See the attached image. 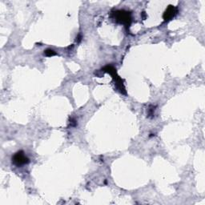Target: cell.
I'll return each mask as SVG.
<instances>
[{
	"mask_svg": "<svg viewBox=\"0 0 205 205\" xmlns=\"http://www.w3.org/2000/svg\"><path fill=\"white\" fill-rule=\"evenodd\" d=\"M178 13V9L176 6L169 5L165 10L164 13L163 14V18L164 21H170L175 17Z\"/></svg>",
	"mask_w": 205,
	"mask_h": 205,
	"instance_id": "277c9868",
	"label": "cell"
},
{
	"mask_svg": "<svg viewBox=\"0 0 205 205\" xmlns=\"http://www.w3.org/2000/svg\"><path fill=\"white\" fill-rule=\"evenodd\" d=\"M141 14H142V16H143V20H144L146 18H147V14H146V13H145V12H144V11L142 12Z\"/></svg>",
	"mask_w": 205,
	"mask_h": 205,
	"instance_id": "ba28073f",
	"label": "cell"
},
{
	"mask_svg": "<svg viewBox=\"0 0 205 205\" xmlns=\"http://www.w3.org/2000/svg\"><path fill=\"white\" fill-rule=\"evenodd\" d=\"M12 162H13L15 165L22 166L29 163L30 160L27 157L23 151H18V152H16V153L12 156Z\"/></svg>",
	"mask_w": 205,
	"mask_h": 205,
	"instance_id": "3957f363",
	"label": "cell"
},
{
	"mask_svg": "<svg viewBox=\"0 0 205 205\" xmlns=\"http://www.w3.org/2000/svg\"><path fill=\"white\" fill-rule=\"evenodd\" d=\"M154 112H155V107H154V106H150V107H149V112H148V116H153Z\"/></svg>",
	"mask_w": 205,
	"mask_h": 205,
	"instance_id": "8992f818",
	"label": "cell"
},
{
	"mask_svg": "<svg viewBox=\"0 0 205 205\" xmlns=\"http://www.w3.org/2000/svg\"><path fill=\"white\" fill-rule=\"evenodd\" d=\"M44 55L47 57H51V56H55L57 55L55 51L52 49H47V50L44 51Z\"/></svg>",
	"mask_w": 205,
	"mask_h": 205,
	"instance_id": "5b68a950",
	"label": "cell"
},
{
	"mask_svg": "<svg viewBox=\"0 0 205 205\" xmlns=\"http://www.w3.org/2000/svg\"><path fill=\"white\" fill-rule=\"evenodd\" d=\"M102 70H103L104 72H106V73L110 74V75L112 76V79H113V80L115 81V83H116V88L120 90V92H121V93L126 95L127 92H126L125 88H124V82H123V80H122L121 78H120V76H119V75L117 74L116 68H114L113 66H112V65H107V66L104 67Z\"/></svg>",
	"mask_w": 205,
	"mask_h": 205,
	"instance_id": "6da1fadb",
	"label": "cell"
},
{
	"mask_svg": "<svg viewBox=\"0 0 205 205\" xmlns=\"http://www.w3.org/2000/svg\"><path fill=\"white\" fill-rule=\"evenodd\" d=\"M82 40V35H79L77 36V37H76V42L77 43H80V41H81Z\"/></svg>",
	"mask_w": 205,
	"mask_h": 205,
	"instance_id": "52a82bcc",
	"label": "cell"
},
{
	"mask_svg": "<svg viewBox=\"0 0 205 205\" xmlns=\"http://www.w3.org/2000/svg\"><path fill=\"white\" fill-rule=\"evenodd\" d=\"M114 18L119 23L125 25L127 27H129L132 23V14L130 11L124 10H118L112 13Z\"/></svg>",
	"mask_w": 205,
	"mask_h": 205,
	"instance_id": "7a4b0ae2",
	"label": "cell"
}]
</instances>
